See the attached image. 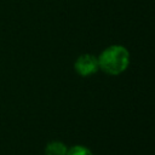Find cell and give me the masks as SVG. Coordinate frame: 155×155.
<instances>
[{
    "instance_id": "obj_1",
    "label": "cell",
    "mask_w": 155,
    "mask_h": 155,
    "mask_svg": "<svg viewBox=\"0 0 155 155\" xmlns=\"http://www.w3.org/2000/svg\"><path fill=\"white\" fill-rule=\"evenodd\" d=\"M99 69L109 75L124 73L130 64V52L121 45H111L97 57Z\"/></svg>"
},
{
    "instance_id": "obj_2",
    "label": "cell",
    "mask_w": 155,
    "mask_h": 155,
    "mask_svg": "<svg viewBox=\"0 0 155 155\" xmlns=\"http://www.w3.org/2000/svg\"><path fill=\"white\" fill-rule=\"evenodd\" d=\"M74 68H75L76 73L80 74L81 76H90V75L94 74L99 69L98 58L96 56H93V54H90V53L81 54L75 61Z\"/></svg>"
},
{
    "instance_id": "obj_3",
    "label": "cell",
    "mask_w": 155,
    "mask_h": 155,
    "mask_svg": "<svg viewBox=\"0 0 155 155\" xmlns=\"http://www.w3.org/2000/svg\"><path fill=\"white\" fill-rule=\"evenodd\" d=\"M67 153L68 148L65 144L58 140L50 142L45 148V155H67Z\"/></svg>"
},
{
    "instance_id": "obj_4",
    "label": "cell",
    "mask_w": 155,
    "mask_h": 155,
    "mask_svg": "<svg viewBox=\"0 0 155 155\" xmlns=\"http://www.w3.org/2000/svg\"><path fill=\"white\" fill-rule=\"evenodd\" d=\"M67 155H93L91 150L84 145H74L70 149H68Z\"/></svg>"
}]
</instances>
